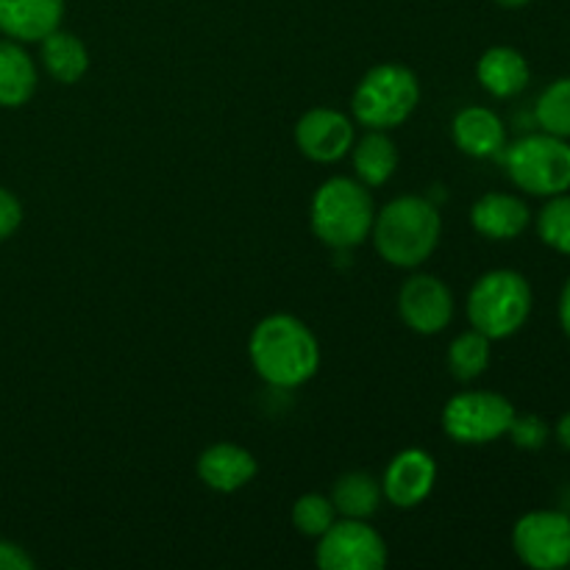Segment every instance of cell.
I'll return each instance as SVG.
<instances>
[{"label":"cell","mask_w":570,"mask_h":570,"mask_svg":"<svg viewBox=\"0 0 570 570\" xmlns=\"http://www.w3.org/2000/svg\"><path fill=\"white\" fill-rule=\"evenodd\" d=\"M248 354L262 382L278 390L301 387L321 367V345L312 328L284 312L256 323L248 340Z\"/></svg>","instance_id":"1"},{"label":"cell","mask_w":570,"mask_h":570,"mask_svg":"<svg viewBox=\"0 0 570 570\" xmlns=\"http://www.w3.org/2000/svg\"><path fill=\"white\" fill-rule=\"evenodd\" d=\"M373 245L393 267H417L434 254L443 234V220L432 200L401 195L390 200L373 220Z\"/></svg>","instance_id":"2"},{"label":"cell","mask_w":570,"mask_h":570,"mask_svg":"<svg viewBox=\"0 0 570 570\" xmlns=\"http://www.w3.org/2000/svg\"><path fill=\"white\" fill-rule=\"evenodd\" d=\"M376 209L367 187L356 178L334 176L312 195L309 223L315 237L334 250H351L373 232Z\"/></svg>","instance_id":"3"},{"label":"cell","mask_w":570,"mask_h":570,"mask_svg":"<svg viewBox=\"0 0 570 570\" xmlns=\"http://www.w3.org/2000/svg\"><path fill=\"white\" fill-rule=\"evenodd\" d=\"M417 104H421V83L404 65H376L362 76L351 95L354 120L373 131H390L406 122Z\"/></svg>","instance_id":"4"},{"label":"cell","mask_w":570,"mask_h":570,"mask_svg":"<svg viewBox=\"0 0 570 570\" xmlns=\"http://www.w3.org/2000/svg\"><path fill=\"white\" fill-rule=\"evenodd\" d=\"M532 312V287L515 271H490L468 293V321L490 340L512 337Z\"/></svg>","instance_id":"5"},{"label":"cell","mask_w":570,"mask_h":570,"mask_svg":"<svg viewBox=\"0 0 570 570\" xmlns=\"http://www.w3.org/2000/svg\"><path fill=\"white\" fill-rule=\"evenodd\" d=\"M507 173L523 193L551 198L570 189V145L554 134H529L504 154Z\"/></svg>","instance_id":"6"},{"label":"cell","mask_w":570,"mask_h":570,"mask_svg":"<svg viewBox=\"0 0 570 570\" xmlns=\"http://www.w3.org/2000/svg\"><path fill=\"white\" fill-rule=\"evenodd\" d=\"M512 421L515 406L490 390L460 393L443 406V432L462 445L495 443L510 432Z\"/></svg>","instance_id":"7"},{"label":"cell","mask_w":570,"mask_h":570,"mask_svg":"<svg viewBox=\"0 0 570 570\" xmlns=\"http://www.w3.org/2000/svg\"><path fill=\"white\" fill-rule=\"evenodd\" d=\"M315 562L323 570H382L387 566V543L360 518H343L317 538Z\"/></svg>","instance_id":"8"},{"label":"cell","mask_w":570,"mask_h":570,"mask_svg":"<svg viewBox=\"0 0 570 570\" xmlns=\"http://www.w3.org/2000/svg\"><path fill=\"white\" fill-rule=\"evenodd\" d=\"M512 546L523 566L557 570L570 566V518L562 512H529L512 529Z\"/></svg>","instance_id":"9"},{"label":"cell","mask_w":570,"mask_h":570,"mask_svg":"<svg viewBox=\"0 0 570 570\" xmlns=\"http://www.w3.org/2000/svg\"><path fill=\"white\" fill-rule=\"evenodd\" d=\"M399 315L415 334H440L454 317V295L443 278L417 273L401 284Z\"/></svg>","instance_id":"10"},{"label":"cell","mask_w":570,"mask_h":570,"mask_svg":"<svg viewBox=\"0 0 570 570\" xmlns=\"http://www.w3.org/2000/svg\"><path fill=\"white\" fill-rule=\"evenodd\" d=\"M356 134L351 117L337 109H328V106L309 109L295 122V145L306 159L317 161V165L340 161L351 154Z\"/></svg>","instance_id":"11"},{"label":"cell","mask_w":570,"mask_h":570,"mask_svg":"<svg viewBox=\"0 0 570 570\" xmlns=\"http://www.w3.org/2000/svg\"><path fill=\"white\" fill-rule=\"evenodd\" d=\"M438 482V462L423 449H406L390 460L382 476V493L399 510H412L432 495Z\"/></svg>","instance_id":"12"},{"label":"cell","mask_w":570,"mask_h":570,"mask_svg":"<svg viewBox=\"0 0 570 570\" xmlns=\"http://www.w3.org/2000/svg\"><path fill=\"white\" fill-rule=\"evenodd\" d=\"M198 479L215 493H237L256 476V460L237 443H215L198 456Z\"/></svg>","instance_id":"13"},{"label":"cell","mask_w":570,"mask_h":570,"mask_svg":"<svg viewBox=\"0 0 570 570\" xmlns=\"http://www.w3.org/2000/svg\"><path fill=\"white\" fill-rule=\"evenodd\" d=\"M451 137L462 154L473 156V159H493V156L504 154L507 128L501 117L488 106H465L462 111H456L454 122H451Z\"/></svg>","instance_id":"14"},{"label":"cell","mask_w":570,"mask_h":570,"mask_svg":"<svg viewBox=\"0 0 570 570\" xmlns=\"http://www.w3.org/2000/svg\"><path fill=\"white\" fill-rule=\"evenodd\" d=\"M65 0H0V31L17 42H42L61 26Z\"/></svg>","instance_id":"15"},{"label":"cell","mask_w":570,"mask_h":570,"mask_svg":"<svg viewBox=\"0 0 570 570\" xmlns=\"http://www.w3.org/2000/svg\"><path fill=\"white\" fill-rule=\"evenodd\" d=\"M532 212L518 195L488 193L473 204L471 223L488 239H515L527 232Z\"/></svg>","instance_id":"16"},{"label":"cell","mask_w":570,"mask_h":570,"mask_svg":"<svg viewBox=\"0 0 570 570\" xmlns=\"http://www.w3.org/2000/svg\"><path fill=\"white\" fill-rule=\"evenodd\" d=\"M529 65L523 59V53H518L515 48H499L484 50L482 59L476 65V78L482 83V89H488L493 98H515L518 92H523L529 83Z\"/></svg>","instance_id":"17"},{"label":"cell","mask_w":570,"mask_h":570,"mask_svg":"<svg viewBox=\"0 0 570 570\" xmlns=\"http://www.w3.org/2000/svg\"><path fill=\"white\" fill-rule=\"evenodd\" d=\"M37 92V67L17 39H0V106L17 109Z\"/></svg>","instance_id":"18"},{"label":"cell","mask_w":570,"mask_h":570,"mask_svg":"<svg viewBox=\"0 0 570 570\" xmlns=\"http://www.w3.org/2000/svg\"><path fill=\"white\" fill-rule=\"evenodd\" d=\"M354 173L356 181L365 184L367 189L384 187L393 178L395 167H399V148L387 131H373L367 128L365 137L354 142Z\"/></svg>","instance_id":"19"},{"label":"cell","mask_w":570,"mask_h":570,"mask_svg":"<svg viewBox=\"0 0 570 570\" xmlns=\"http://www.w3.org/2000/svg\"><path fill=\"white\" fill-rule=\"evenodd\" d=\"M42 65L53 81L76 83L89 70V50L76 33L56 28L42 39Z\"/></svg>","instance_id":"20"},{"label":"cell","mask_w":570,"mask_h":570,"mask_svg":"<svg viewBox=\"0 0 570 570\" xmlns=\"http://www.w3.org/2000/svg\"><path fill=\"white\" fill-rule=\"evenodd\" d=\"M382 499V482H376V479L365 471L343 473V476L334 482L332 490V504L334 510H337V515L360 518V521H367L371 515H376Z\"/></svg>","instance_id":"21"},{"label":"cell","mask_w":570,"mask_h":570,"mask_svg":"<svg viewBox=\"0 0 570 570\" xmlns=\"http://www.w3.org/2000/svg\"><path fill=\"white\" fill-rule=\"evenodd\" d=\"M490 367V337L471 328L449 345V371L456 382H473Z\"/></svg>","instance_id":"22"},{"label":"cell","mask_w":570,"mask_h":570,"mask_svg":"<svg viewBox=\"0 0 570 570\" xmlns=\"http://www.w3.org/2000/svg\"><path fill=\"white\" fill-rule=\"evenodd\" d=\"M534 117L546 134H554L562 139L570 137V76L557 78L551 87H546L538 106H534Z\"/></svg>","instance_id":"23"},{"label":"cell","mask_w":570,"mask_h":570,"mask_svg":"<svg viewBox=\"0 0 570 570\" xmlns=\"http://www.w3.org/2000/svg\"><path fill=\"white\" fill-rule=\"evenodd\" d=\"M538 232L549 248L570 256V195H551L538 217Z\"/></svg>","instance_id":"24"},{"label":"cell","mask_w":570,"mask_h":570,"mask_svg":"<svg viewBox=\"0 0 570 570\" xmlns=\"http://www.w3.org/2000/svg\"><path fill=\"white\" fill-rule=\"evenodd\" d=\"M334 521H337V510H334L332 499H326V495L306 493L293 504V527L304 538H321Z\"/></svg>","instance_id":"25"},{"label":"cell","mask_w":570,"mask_h":570,"mask_svg":"<svg viewBox=\"0 0 570 570\" xmlns=\"http://www.w3.org/2000/svg\"><path fill=\"white\" fill-rule=\"evenodd\" d=\"M507 434H510L512 443H515L518 449L538 451L543 449L546 440H549V426H546L538 415H515V421H512L510 432Z\"/></svg>","instance_id":"26"},{"label":"cell","mask_w":570,"mask_h":570,"mask_svg":"<svg viewBox=\"0 0 570 570\" xmlns=\"http://www.w3.org/2000/svg\"><path fill=\"white\" fill-rule=\"evenodd\" d=\"M20 223H22L20 200H17L9 189L0 187V243L9 239L11 234L20 228Z\"/></svg>","instance_id":"27"},{"label":"cell","mask_w":570,"mask_h":570,"mask_svg":"<svg viewBox=\"0 0 570 570\" xmlns=\"http://www.w3.org/2000/svg\"><path fill=\"white\" fill-rule=\"evenodd\" d=\"M33 560L17 543L0 540V570H31Z\"/></svg>","instance_id":"28"},{"label":"cell","mask_w":570,"mask_h":570,"mask_svg":"<svg viewBox=\"0 0 570 570\" xmlns=\"http://www.w3.org/2000/svg\"><path fill=\"white\" fill-rule=\"evenodd\" d=\"M560 323L570 337V282L566 284V289H562V298H560Z\"/></svg>","instance_id":"29"},{"label":"cell","mask_w":570,"mask_h":570,"mask_svg":"<svg viewBox=\"0 0 570 570\" xmlns=\"http://www.w3.org/2000/svg\"><path fill=\"white\" fill-rule=\"evenodd\" d=\"M557 440H560V445H566L570 451V412L568 415H562L560 423H557Z\"/></svg>","instance_id":"30"},{"label":"cell","mask_w":570,"mask_h":570,"mask_svg":"<svg viewBox=\"0 0 570 570\" xmlns=\"http://www.w3.org/2000/svg\"><path fill=\"white\" fill-rule=\"evenodd\" d=\"M499 6H504V9H521V6H527L529 0H495Z\"/></svg>","instance_id":"31"}]
</instances>
